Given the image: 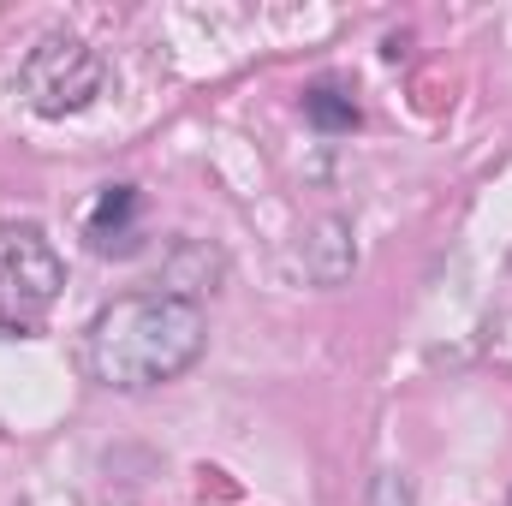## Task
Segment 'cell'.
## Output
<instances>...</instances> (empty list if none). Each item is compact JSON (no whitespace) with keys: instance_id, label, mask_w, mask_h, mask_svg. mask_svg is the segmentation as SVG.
I'll list each match as a JSON object with an SVG mask.
<instances>
[{"instance_id":"obj_1","label":"cell","mask_w":512,"mask_h":506,"mask_svg":"<svg viewBox=\"0 0 512 506\" xmlns=\"http://www.w3.org/2000/svg\"><path fill=\"white\" fill-rule=\"evenodd\" d=\"M209 346V322L185 292H126L84 328V370L114 393L179 381Z\"/></svg>"},{"instance_id":"obj_5","label":"cell","mask_w":512,"mask_h":506,"mask_svg":"<svg viewBox=\"0 0 512 506\" xmlns=\"http://www.w3.org/2000/svg\"><path fill=\"white\" fill-rule=\"evenodd\" d=\"M304 120H310L316 131H352V126H358V102H352V90H346V84L322 78V84H310V90H304Z\"/></svg>"},{"instance_id":"obj_3","label":"cell","mask_w":512,"mask_h":506,"mask_svg":"<svg viewBox=\"0 0 512 506\" xmlns=\"http://www.w3.org/2000/svg\"><path fill=\"white\" fill-rule=\"evenodd\" d=\"M102 90H108V60L78 36H42L18 66V96L48 120L84 114Z\"/></svg>"},{"instance_id":"obj_4","label":"cell","mask_w":512,"mask_h":506,"mask_svg":"<svg viewBox=\"0 0 512 506\" xmlns=\"http://www.w3.org/2000/svg\"><path fill=\"white\" fill-rule=\"evenodd\" d=\"M84 239H90V251H102V256L137 245V185H108V191L90 203Z\"/></svg>"},{"instance_id":"obj_2","label":"cell","mask_w":512,"mask_h":506,"mask_svg":"<svg viewBox=\"0 0 512 506\" xmlns=\"http://www.w3.org/2000/svg\"><path fill=\"white\" fill-rule=\"evenodd\" d=\"M66 286V262L36 221H0V328H36Z\"/></svg>"}]
</instances>
